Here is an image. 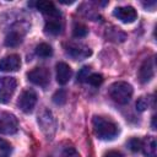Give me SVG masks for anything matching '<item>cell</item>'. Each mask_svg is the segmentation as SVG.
Instances as JSON below:
<instances>
[{"instance_id":"6da1fadb","label":"cell","mask_w":157,"mask_h":157,"mask_svg":"<svg viewBox=\"0 0 157 157\" xmlns=\"http://www.w3.org/2000/svg\"><path fill=\"white\" fill-rule=\"evenodd\" d=\"M92 124L96 136L101 140H112L118 135V125L110 119L103 117H94Z\"/></svg>"},{"instance_id":"7a4b0ae2","label":"cell","mask_w":157,"mask_h":157,"mask_svg":"<svg viewBox=\"0 0 157 157\" xmlns=\"http://www.w3.org/2000/svg\"><path fill=\"white\" fill-rule=\"evenodd\" d=\"M132 86L125 81L114 82L109 87V96L110 98L117 102L118 104H126L130 102L132 96Z\"/></svg>"},{"instance_id":"3957f363","label":"cell","mask_w":157,"mask_h":157,"mask_svg":"<svg viewBox=\"0 0 157 157\" xmlns=\"http://www.w3.org/2000/svg\"><path fill=\"white\" fill-rule=\"evenodd\" d=\"M17 87V81L15 77L5 76L0 77V103H7L10 102L11 97L15 93V90Z\"/></svg>"},{"instance_id":"277c9868","label":"cell","mask_w":157,"mask_h":157,"mask_svg":"<svg viewBox=\"0 0 157 157\" xmlns=\"http://www.w3.org/2000/svg\"><path fill=\"white\" fill-rule=\"evenodd\" d=\"M17 130H18L17 118L9 112H1L0 113V134L11 135V134H15Z\"/></svg>"},{"instance_id":"5b68a950","label":"cell","mask_w":157,"mask_h":157,"mask_svg":"<svg viewBox=\"0 0 157 157\" xmlns=\"http://www.w3.org/2000/svg\"><path fill=\"white\" fill-rule=\"evenodd\" d=\"M27 76L31 82L40 87H47L50 81V72L45 67H34L27 74Z\"/></svg>"},{"instance_id":"8992f818","label":"cell","mask_w":157,"mask_h":157,"mask_svg":"<svg viewBox=\"0 0 157 157\" xmlns=\"http://www.w3.org/2000/svg\"><path fill=\"white\" fill-rule=\"evenodd\" d=\"M37 103V94L33 90H26L21 93L18 101H17V105L18 108L25 112V113H31Z\"/></svg>"},{"instance_id":"52a82bcc","label":"cell","mask_w":157,"mask_h":157,"mask_svg":"<svg viewBox=\"0 0 157 157\" xmlns=\"http://www.w3.org/2000/svg\"><path fill=\"white\" fill-rule=\"evenodd\" d=\"M113 15L118 20H120L121 22H124V23H131L137 17V13H136L135 9L131 7V6H120V7H117V9H114Z\"/></svg>"},{"instance_id":"ba28073f","label":"cell","mask_w":157,"mask_h":157,"mask_svg":"<svg viewBox=\"0 0 157 157\" xmlns=\"http://www.w3.org/2000/svg\"><path fill=\"white\" fill-rule=\"evenodd\" d=\"M21 66V59L17 54H10L0 60V71L11 72L18 70Z\"/></svg>"},{"instance_id":"9c48e42d","label":"cell","mask_w":157,"mask_h":157,"mask_svg":"<svg viewBox=\"0 0 157 157\" xmlns=\"http://www.w3.org/2000/svg\"><path fill=\"white\" fill-rule=\"evenodd\" d=\"M38 123L42 128V130L48 135V136H52L55 131V120L52 115L50 112L48 110H44L39 117H38Z\"/></svg>"},{"instance_id":"30bf717a","label":"cell","mask_w":157,"mask_h":157,"mask_svg":"<svg viewBox=\"0 0 157 157\" xmlns=\"http://www.w3.org/2000/svg\"><path fill=\"white\" fill-rule=\"evenodd\" d=\"M36 7L48 17V20H59L60 18V12L59 10L54 6L52 1H37Z\"/></svg>"},{"instance_id":"8fae6325","label":"cell","mask_w":157,"mask_h":157,"mask_svg":"<svg viewBox=\"0 0 157 157\" xmlns=\"http://www.w3.org/2000/svg\"><path fill=\"white\" fill-rule=\"evenodd\" d=\"M66 53L71 58L81 60V59L88 58L92 54V50L88 47L83 45V44H69L67 48H66Z\"/></svg>"},{"instance_id":"7c38bea8","label":"cell","mask_w":157,"mask_h":157,"mask_svg":"<svg viewBox=\"0 0 157 157\" xmlns=\"http://www.w3.org/2000/svg\"><path fill=\"white\" fill-rule=\"evenodd\" d=\"M155 75V66H153V59H146L139 70V78L140 82L147 83L151 81V78Z\"/></svg>"},{"instance_id":"4fadbf2b","label":"cell","mask_w":157,"mask_h":157,"mask_svg":"<svg viewBox=\"0 0 157 157\" xmlns=\"http://www.w3.org/2000/svg\"><path fill=\"white\" fill-rule=\"evenodd\" d=\"M72 71L71 67L66 64V63H58L56 64V81L59 85H65L69 82V80L71 78Z\"/></svg>"},{"instance_id":"5bb4252c","label":"cell","mask_w":157,"mask_h":157,"mask_svg":"<svg viewBox=\"0 0 157 157\" xmlns=\"http://www.w3.org/2000/svg\"><path fill=\"white\" fill-rule=\"evenodd\" d=\"M141 150H144V153L147 157H157V144L156 139L153 136H148L142 142Z\"/></svg>"},{"instance_id":"9a60e30c","label":"cell","mask_w":157,"mask_h":157,"mask_svg":"<svg viewBox=\"0 0 157 157\" xmlns=\"http://www.w3.org/2000/svg\"><path fill=\"white\" fill-rule=\"evenodd\" d=\"M61 22L60 20H47L45 22V26H44V31L49 34H53V36H56L61 32Z\"/></svg>"},{"instance_id":"2e32d148","label":"cell","mask_w":157,"mask_h":157,"mask_svg":"<svg viewBox=\"0 0 157 157\" xmlns=\"http://www.w3.org/2000/svg\"><path fill=\"white\" fill-rule=\"evenodd\" d=\"M21 42H22V34H20V32L17 31L10 32L5 38V45L11 47V48L17 47L18 44H21Z\"/></svg>"},{"instance_id":"e0dca14e","label":"cell","mask_w":157,"mask_h":157,"mask_svg":"<svg viewBox=\"0 0 157 157\" xmlns=\"http://www.w3.org/2000/svg\"><path fill=\"white\" fill-rule=\"evenodd\" d=\"M36 54L40 58H49L53 54V49L47 43H40L36 47Z\"/></svg>"},{"instance_id":"ac0fdd59","label":"cell","mask_w":157,"mask_h":157,"mask_svg":"<svg viewBox=\"0 0 157 157\" xmlns=\"http://www.w3.org/2000/svg\"><path fill=\"white\" fill-rule=\"evenodd\" d=\"M87 32H88L87 27H86L85 25H82V23H75V26H74V28H72V34H74V37H76V38H82V37H85V36L87 34Z\"/></svg>"},{"instance_id":"d6986e66","label":"cell","mask_w":157,"mask_h":157,"mask_svg":"<svg viewBox=\"0 0 157 157\" xmlns=\"http://www.w3.org/2000/svg\"><path fill=\"white\" fill-rule=\"evenodd\" d=\"M12 151V147L10 142L0 137V157H9Z\"/></svg>"},{"instance_id":"ffe728a7","label":"cell","mask_w":157,"mask_h":157,"mask_svg":"<svg viewBox=\"0 0 157 157\" xmlns=\"http://www.w3.org/2000/svg\"><path fill=\"white\" fill-rule=\"evenodd\" d=\"M53 102H54L55 104H59V105L64 104V103L66 102V92H65L64 90L56 91V92L54 93V96H53Z\"/></svg>"},{"instance_id":"44dd1931","label":"cell","mask_w":157,"mask_h":157,"mask_svg":"<svg viewBox=\"0 0 157 157\" xmlns=\"http://www.w3.org/2000/svg\"><path fill=\"white\" fill-rule=\"evenodd\" d=\"M87 82L94 87H98L103 82V76L101 74H91L87 78Z\"/></svg>"},{"instance_id":"7402d4cb","label":"cell","mask_w":157,"mask_h":157,"mask_svg":"<svg viewBox=\"0 0 157 157\" xmlns=\"http://www.w3.org/2000/svg\"><path fill=\"white\" fill-rule=\"evenodd\" d=\"M128 146L129 148L132 151V152H139L141 150V146H142V141L139 140L137 137H132L128 141Z\"/></svg>"},{"instance_id":"603a6c76","label":"cell","mask_w":157,"mask_h":157,"mask_svg":"<svg viewBox=\"0 0 157 157\" xmlns=\"http://www.w3.org/2000/svg\"><path fill=\"white\" fill-rule=\"evenodd\" d=\"M91 75V67L90 66H83L80 69L78 74H77V80L80 82H83V81H87L88 76Z\"/></svg>"},{"instance_id":"cb8c5ba5","label":"cell","mask_w":157,"mask_h":157,"mask_svg":"<svg viewBox=\"0 0 157 157\" xmlns=\"http://www.w3.org/2000/svg\"><path fill=\"white\" fill-rule=\"evenodd\" d=\"M148 98H146V97H140L139 99H137V102H136V108H137V110L139 112H144V110H146L147 108H148Z\"/></svg>"},{"instance_id":"d4e9b609","label":"cell","mask_w":157,"mask_h":157,"mask_svg":"<svg viewBox=\"0 0 157 157\" xmlns=\"http://www.w3.org/2000/svg\"><path fill=\"white\" fill-rule=\"evenodd\" d=\"M63 157H80V155L74 148H67V150H65Z\"/></svg>"},{"instance_id":"484cf974","label":"cell","mask_w":157,"mask_h":157,"mask_svg":"<svg viewBox=\"0 0 157 157\" xmlns=\"http://www.w3.org/2000/svg\"><path fill=\"white\" fill-rule=\"evenodd\" d=\"M104 157H123V155L119 152V151H115V150H112V151H108Z\"/></svg>"},{"instance_id":"4316f807","label":"cell","mask_w":157,"mask_h":157,"mask_svg":"<svg viewBox=\"0 0 157 157\" xmlns=\"http://www.w3.org/2000/svg\"><path fill=\"white\" fill-rule=\"evenodd\" d=\"M155 120H156V117L153 115V117H152V129H156V124H155Z\"/></svg>"}]
</instances>
